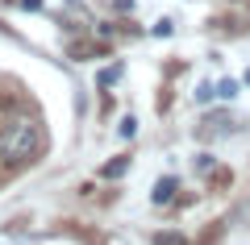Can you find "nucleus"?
<instances>
[{"mask_svg":"<svg viewBox=\"0 0 250 245\" xmlns=\"http://www.w3.org/2000/svg\"><path fill=\"white\" fill-rule=\"evenodd\" d=\"M38 150H42V129H38V121L17 116V121H9L0 129V162L25 167V162L38 158Z\"/></svg>","mask_w":250,"mask_h":245,"instance_id":"obj_1","label":"nucleus"},{"mask_svg":"<svg viewBox=\"0 0 250 245\" xmlns=\"http://www.w3.org/2000/svg\"><path fill=\"white\" fill-rule=\"evenodd\" d=\"M171 191H175V179H159V187H154V200L167 204V200H171Z\"/></svg>","mask_w":250,"mask_h":245,"instance_id":"obj_2","label":"nucleus"},{"mask_svg":"<svg viewBox=\"0 0 250 245\" xmlns=\"http://www.w3.org/2000/svg\"><path fill=\"white\" fill-rule=\"evenodd\" d=\"M154 245H184V237H175V233H159V237H154Z\"/></svg>","mask_w":250,"mask_h":245,"instance_id":"obj_3","label":"nucleus"}]
</instances>
